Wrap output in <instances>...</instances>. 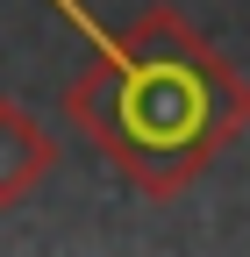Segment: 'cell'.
Instances as JSON below:
<instances>
[{
	"label": "cell",
	"mask_w": 250,
	"mask_h": 257,
	"mask_svg": "<svg viewBox=\"0 0 250 257\" xmlns=\"http://www.w3.org/2000/svg\"><path fill=\"white\" fill-rule=\"evenodd\" d=\"M57 157H65V150H57V136H50V128L29 114L22 100L0 93V214L22 207L29 193L57 172Z\"/></svg>",
	"instance_id": "2"
},
{
	"label": "cell",
	"mask_w": 250,
	"mask_h": 257,
	"mask_svg": "<svg viewBox=\"0 0 250 257\" xmlns=\"http://www.w3.org/2000/svg\"><path fill=\"white\" fill-rule=\"evenodd\" d=\"M79 22L93 57L65 79V121L143 200H179L250 128V79L179 8H143L129 29Z\"/></svg>",
	"instance_id": "1"
}]
</instances>
